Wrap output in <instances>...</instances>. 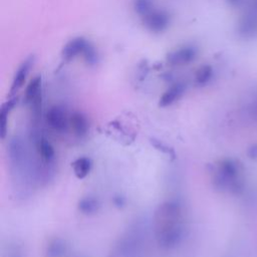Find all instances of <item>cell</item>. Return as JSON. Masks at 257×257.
Masks as SVG:
<instances>
[{"mask_svg":"<svg viewBox=\"0 0 257 257\" xmlns=\"http://www.w3.org/2000/svg\"><path fill=\"white\" fill-rule=\"evenodd\" d=\"M150 143L152 144L153 147H155L158 151L166 154V155H169V156H172V157H175V152L172 148L168 147L166 144H164L162 141H159V140H156V139H151L150 140Z\"/></svg>","mask_w":257,"mask_h":257,"instance_id":"cell-18","label":"cell"},{"mask_svg":"<svg viewBox=\"0 0 257 257\" xmlns=\"http://www.w3.org/2000/svg\"><path fill=\"white\" fill-rule=\"evenodd\" d=\"M71 168L75 177L79 180H82L89 175L92 169V162L87 157H80L71 163Z\"/></svg>","mask_w":257,"mask_h":257,"instance_id":"cell-13","label":"cell"},{"mask_svg":"<svg viewBox=\"0 0 257 257\" xmlns=\"http://www.w3.org/2000/svg\"><path fill=\"white\" fill-rule=\"evenodd\" d=\"M33 63H34V57L29 56L19 65V67L15 71V74L12 78V83L10 86V94L16 93L24 85L27 79V76L33 66Z\"/></svg>","mask_w":257,"mask_h":257,"instance_id":"cell-8","label":"cell"},{"mask_svg":"<svg viewBox=\"0 0 257 257\" xmlns=\"http://www.w3.org/2000/svg\"><path fill=\"white\" fill-rule=\"evenodd\" d=\"M7 257H21V254H20V252H18L17 250H13V252H9L8 254H7Z\"/></svg>","mask_w":257,"mask_h":257,"instance_id":"cell-20","label":"cell"},{"mask_svg":"<svg viewBox=\"0 0 257 257\" xmlns=\"http://www.w3.org/2000/svg\"><path fill=\"white\" fill-rule=\"evenodd\" d=\"M113 204L116 206V207H122L124 206L125 204V199L121 196H117V197H114L113 198Z\"/></svg>","mask_w":257,"mask_h":257,"instance_id":"cell-19","label":"cell"},{"mask_svg":"<svg viewBox=\"0 0 257 257\" xmlns=\"http://www.w3.org/2000/svg\"><path fill=\"white\" fill-rule=\"evenodd\" d=\"M81 57L83 58L84 62L89 66L96 65L98 63V60H99L97 49L95 48V46L91 42H88L85 49L83 50V53H82Z\"/></svg>","mask_w":257,"mask_h":257,"instance_id":"cell-16","label":"cell"},{"mask_svg":"<svg viewBox=\"0 0 257 257\" xmlns=\"http://www.w3.org/2000/svg\"><path fill=\"white\" fill-rule=\"evenodd\" d=\"M69 113L61 105L51 106L45 115L47 126L55 134L63 135L69 131Z\"/></svg>","mask_w":257,"mask_h":257,"instance_id":"cell-2","label":"cell"},{"mask_svg":"<svg viewBox=\"0 0 257 257\" xmlns=\"http://www.w3.org/2000/svg\"><path fill=\"white\" fill-rule=\"evenodd\" d=\"M67 245L65 241L59 237L49 239L44 247L45 257H63L66 253Z\"/></svg>","mask_w":257,"mask_h":257,"instance_id":"cell-12","label":"cell"},{"mask_svg":"<svg viewBox=\"0 0 257 257\" xmlns=\"http://www.w3.org/2000/svg\"><path fill=\"white\" fill-rule=\"evenodd\" d=\"M133 8L134 11L142 18L156 7L154 0H133Z\"/></svg>","mask_w":257,"mask_h":257,"instance_id":"cell-15","label":"cell"},{"mask_svg":"<svg viewBox=\"0 0 257 257\" xmlns=\"http://www.w3.org/2000/svg\"><path fill=\"white\" fill-rule=\"evenodd\" d=\"M213 76V68L210 65H203L197 71L195 80L199 85H204L210 81Z\"/></svg>","mask_w":257,"mask_h":257,"instance_id":"cell-17","label":"cell"},{"mask_svg":"<svg viewBox=\"0 0 257 257\" xmlns=\"http://www.w3.org/2000/svg\"><path fill=\"white\" fill-rule=\"evenodd\" d=\"M186 91V84L183 82H176L172 84L164 93L161 95L159 105L161 107H167L178 101Z\"/></svg>","mask_w":257,"mask_h":257,"instance_id":"cell-10","label":"cell"},{"mask_svg":"<svg viewBox=\"0 0 257 257\" xmlns=\"http://www.w3.org/2000/svg\"><path fill=\"white\" fill-rule=\"evenodd\" d=\"M17 102H18V98L12 97L6 102H4L0 108V136L2 140L6 138L9 114L13 110V108L16 106Z\"/></svg>","mask_w":257,"mask_h":257,"instance_id":"cell-11","label":"cell"},{"mask_svg":"<svg viewBox=\"0 0 257 257\" xmlns=\"http://www.w3.org/2000/svg\"><path fill=\"white\" fill-rule=\"evenodd\" d=\"M69 131L77 138H83L89 131L87 116L80 111H73L69 115Z\"/></svg>","mask_w":257,"mask_h":257,"instance_id":"cell-9","label":"cell"},{"mask_svg":"<svg viewBox=\"0 0 257 257\" xmlns=\"http://www.w3.org/2000/svg\"><path fill=\"white\" fill-rule=\"evenodd\" d=\"M88 40L82 36H77L65 43L61 49V56L65 61H70L80 55L88 44Z\"/></svg>","mask_w":257,"mask_h":257,"instance_id":"cell-7","label":"cell"},{"mask_svg":"<svg viewBox=\"0 0 257 257\" xmlns=\"http://www.w3.org/2000/svg\"><path fill=\"white\" fill-rule=\"evenodd\" d=\"M99 208H100V203L98 199L91 196H86L81 198L77 204L78 211L81 214L86 216L94 215L95 213L98 212Z\"/></svg>","mask_w":257,"mask_h":257,"instance_id":"cell-14","label":"cell"},{"mask_svg":"<svg viewBox=\"0 0 257 257\" xmlns=\"http://www.w3.org/2000/svg\"><path fill=\"white\" fill-rule=\"evenodd\" d=\"M41 83V76L36 75L26 85L24 92V102L28 107L42 104Z\"/></svg>","mask_w":257,"mask_h":257,"instance_id":"cell-6","label":"cell"},{"mask_svg":"<svg viewBox=\"0 0 257 257\" xmlns=\"http://www.w3.org/2000/svg\"><path fill=\"white\" fill-rule=\"evenodd\" d=\"M198 49L193 45H184L170 51L166 56V61L172 66L186 65L197 58Z\"/></svg>","mask_w":257,"mask_h":257,"instance_id":"cell-5","label":"cell"},{"mask_svg":"<svg viewBox=\"0 0 257 257\" xmlns=\"http://www.w3.org/2000/svg\"><path fill=\"white\" fill-rule=\"evenodd\" d=\"M155 231L158 244L164 248H174L184 237L183 213L176 201H167L159 206L155 214Z\"/></svg>","mask_w":257,"mask_h":257,"instance_id":"cell-1","label":"cell"},{"mask_svg":"<svg viewBox=\"0 0 257 257\" xmlns=\"http://www.w3.org/2000/svg\"><path fill=\"white\" fill-rule=\"evenodd\" d=\"M141 19L145 28L148 31L156 34L166 31L171 24L170 14L163 9L154 8L151 12L143 16Z\"/></svg>","mask_w":257,"mask_h":257,"instance_id":"cell-3","label":"cell"},{"mask_svg":"<svg viewBox=\"0 0 257 257\" xmlns=\"http://www.w3.org/2000/svg\"><path fill=\"white\" fill-rule=\"evenodd\" d=\"M32 133V140L37 157L44 165H50L55 159V151L51 143L47 138L38 132V128L34 127Z\"/></svg>","mask_w":257,"mask_h":257,"instance_id":"cell-4","label":"cell"}]
</instances>
